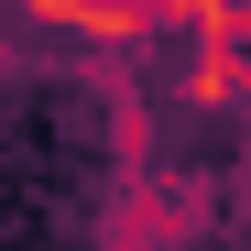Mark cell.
Masks as SVG:
<instances>
[{
  "label": "cell",
  "instance_id": "6da1fadb",
  "mask_svg": "<svg viewBox=\"0 0 251 251\" xmlns=\"http://www.w3.org/2000/svg\"><path fill=\"white\" fill-rule=\"evenodd\" d=\"M207 219H219V197H207L197 175H164V164H120V197L99 207V240L120 251H175V240H207Z\"/></svg>",
  "mask_w": 251,
  "mask_h": 251
},
{
  "label": "cell",
  "instance_id": "7a4b0ae2",
  "mask_svg": "<svg viewBox=\"0 0 251 251\" xmlns=\"http://www.w3.org/2000/svg\"><path fill=\"white\" fill-rule=\"evenodd\" d=\"M186 109H251V0L186 33Z\"/></svg>",
  "mask_w": 251,
  "mask_h": 251
},
{
  "label": "cell",
  "instance_id": "3957f363",
  "mask_svg": "<svg viewBox=\"0 0 251 251\" xmlns=\"http://www.w3.org/2000/svg\"><path fill=\"white\" fill-rule=\"evenodd\" d=\"M44 44H88V55H131L153 44V0H11Z\"/></svg>",
  "mask_w": 251,
  "mask_h": 251
},
{
  "label": "cell",
  "instance_id": "277c9868",
  "mask_svg": "<svg viewBox=\"0 0 251 251\" xmlns=\"http://www.w3.org/2000/svg\"><path fill=\"white\" fill-rule=\"evenodd\" d=\"M99 120H109V164H153V99H142V76H99Z\"/></svg>",
  "mask_w": 251,
  "mask_h": 251
}]
</instances>
